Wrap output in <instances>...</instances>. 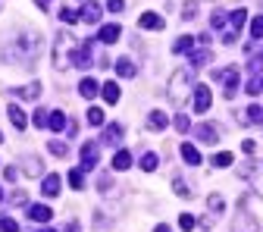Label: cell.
Instances as JSON below:
<instances>
[{"mask_svg":"<svg viewBox=\"0 0 263 232\" xmlns=\"http://www.w3.org/2000/svg\"><path fill=\"white\" fill-rule=\"evenodd\" d=\"M0 201H4V188H0Z\"/></svg>","mask_w":263,"mask_h":232,"instance_id":"cell-54","label":"cell"},{"mask_svg":"<svg viewBox=\"0 0 263 232\" xmlns=\"http://www.w3.org/2000/svg\"><path fill=\"white\" fill-rule=\"evenodd\" d=\"M260 31H263L260 16H254V19H251V38H254V41H260Z\"/></svg>","mask_w":263,"mask_h":232,"instance_id":"cell-44","label":"cell"},{"mask_svg":"<svg viewBox=\"0 0 263 232\" xmlns=\"http://www.w3.org/2000/svg\"><path fill=\"white\" fill-rule=\"evenodd\" d=\"M113 69H116V76H122V79H135V73H138V69H135V63H132L128 57H119Z\"/></svg>","mask_w":263,"mask_h":232,"instance_id":"cell-15","label":"cell"},{"mask_svg":"<svg viewBox=\"0 0 263 232\" xmlns=\"http://www.w3.org/2000/svg\"><path fill=\"white\" fill-rule=\"evenodd\" d=\"M182 157H185L188 167H197V163H201V151H197L194 145H182Z\"/></svg>","mask_w":263,"mask_h":232,"instance_id":"cell-24","label":"cell"},{"mask_svg":"<svg viewBox=\"0 0 263 232\" xmlns=\"http://www.w3.org/2000/svg\"><path fill=\"white\" fill-rule=\"evenodd\" d=\"M28 217L35 220V223H50V207H44V204H28Z\"/></svg>","mask_w":263,"mask_h":232,"instance_id":"cell-19","label":"cell"},{"mask_svg":"<svg viewBox=\"0 0 263 232\" xmlns=\"http://www.w3.org/2000/svg\"><path fill=\"white\" fill-rule=\"evenodd\" d=\"M0 232H19V223L13 217H0Z\"/></svg>","mask_w":263,"mask_h":232,"instance_id":"cell-36","label":"cell"},{"mask_svg":"<svg viewBox=\"0 0 263 232\" xmlns=\"http://www.w3.org/2000/svg\"><path fill=\"white\" fill-rule=\"evenodd\" d=\"M66 122H69V116H66L63 110H50V113H47V129L63 132V129H66Z\"/></svg>","mask_w":263,"mask_h":232,"instance_id":"cell-18","label":"cell"},{"mask_svg":"<svg viewBox=\"0 0 263 232\" xmlns=\"http://www.w3.org/2000/svg\"><path fill=\"white\" fill-rule=\"evenodd\" d=\"M4 179H7V182H16V179H19V170H16V167H7V170H4Z\"/></svg>","mask_w":263,"mask_h":232,"instance_id":"cell-48","label":"cell"},{"mask_svg":"<svg viewBox=\"0 0 263 232\" xmlns=\"http://www.w3.org/2000/svg\"><path fill=\"white\" fill-rule=\"evenodd\" d=\"M163 25H166V19L157 16V13H141L138 16V28H147V31H160Z\"/></svg>","mask_w":263,"mask_h":232,"instance_id":"cell-13","label":"cell"},{"mask_svg":"<svg viewBox=\"0 0 263 232\" xmlns=\"http://www.w3.org/2000/svg\"><path fill=\"white\" fill-rule=\"evenodd\" d=\"M101 94H104V101H107V104H116L119 97H122V91H119V85H116V82L101 85Z\"/></svg>","mask_w":263,"mask_h":232,"instance_id":"cell-21","label":"cell"},{"mask_svg":"<svg viewBox=\"0 0 263 232\" xmlns=\"http://www.w3.org/2000/svg\"><path fill=\"white\" fill-rule=\"evenodd\" d=\"M63 232H82V226H79V220H69V226H66Z\"/></svg>","mask_w":263,"mask_h":232,"instance_id":"cell-49","label":"cell"},{"mask_svg":"<svg viewBox=\"0 0 263 232\" xmlns=\"http://www.w3.org/2000/svg\"><path fill=\"white\" fill-rule=\"evenodd\" d=\"M147 129H154V132L166 129V113H163V110H154V113L147 116Z\"/></svg>","mask_w":263,"mask_h":232,"instance_id":"cell-25","label":"cell"},{"mask_svg":"<svg viewBox=\"0 0 263 232\" xmlns=\"http://www.w3.org/2000/svg\"><path fill=\"white\" fill-rule=\"evenodd\" d=\"M173 191H176L179 198H188V194H191V191H188V185H185V179H179V176L173 179Z\"/></svg>","mask_w":263,"mask_h":232,"instance_id":"cell-39","label":"cell"},{"mask_svg":"<svg viewBox=\"0 0 263 232\" xmlns=\"http://www.w3.org/2000/svg\"><path fill=\"white\" fill-rule=\"evenodd\" d=\"M72 50H76V38L66 35V31H60V35L53 38V66L57 69H66V66H69Z\"/></svg>","mask_w":263,"mask_h":232,"instance_id":"cell-3","label":"cell"},{"mask_svg":"<svg viewBox=\"0 0 263 232\" xmlns=\"http://www.w3.org/2000/svg\"><path fill=\"white\" fill-rule=\"evenodd\" d=\"M41 194H44V198H57V194H60V176H57V173L44 176V182H41Z\"/></svg>","mask_w":263,"mask_h":232,"instance_id":"cell-16","label":"cell"},{"mask_svg":"<svg viewBox=\"0 0 263 232\" xmlns=\"http://www.w3.org/2000/svg\"><path fill=\"white\" fill-rule=\"evenodd\" d=\"M176 129L182 132V135H185V132H191V119L188 116H176Z\"/></svg>","mask_w":263,"mask_h":232,"instance_id":"cell-46","label":"cell"},{"mask_svg":"<svg viewBox=\"0 0 263 232\" xmlns=\"http://www.w3.org/2000/svg\"><path fill=\"white\" fill-rule=\"evenodd\" d=\"M119 35H122L119 22H107V25H101V31H97V41H104V44H116V41H119Z\"/></svg>","mask_w":263,"mask_h":232,"instance_id":"cell-10","label":"cell"},{"mask_svg":"<svg viewBox=\"0 0 263 232\" xmlns=\"http://www.w3.org/2000/svg\"><path fill=\"white\" fill-rule=\"evenodd\" d=\"M38 232H53V229H38Z\"/></svg>","mask_w":263,"mask_h":232,"instance_id":"cell-53","label":"cell"},{"mask_svg":"<svg viewBox=\"0 0 263 232\" xmlns=\"http://www.w3.org/2000/svg\"><path fill=\"white\" fill-rule=\"evenodd\" d=\"M194 226H197V220H194L191 213H182V217H179V229H185V232H191Z\"/></svg>","mask_w":263,"mask_h":232,"instance_id":"cell-40","label":"cell"},{"mask_svg":"<svg viewBox=\"0 0 263 232\" xmlns=\"http://www.w3.org/2000/svg\"><path fill=\"white\" fill-rule=\"evenodd\" d=\"M213 79H222V94L235 97L238 94V82H241V69L229 66V69H213Z\"/></svg>","mask_w":263,"mask_h":232,"instance_id":"cell-4","label":"cell"},{"mask_svg":"<svg viewBox=\"0 0 263 232\" xmlns=\"http://www.w3.org/2000/svg\"><path fill=\"white\" fill-rule=\"evenodd\" d=\"M101 4H94V0H88V4L82 7V13H79V19H85L88 25H97V22H101Z\"/></svg>","mask_w":263,"mask_h":232,"instance_id":"cell-12","label":"cell"},{"mask_svg":"<svg viewBox=\"0 0 263 232\" xmlns=\"http://www.w3.org/2000/svg\"><path fill=\"white\" fill-rule=\"evenodd\" d=\"M241 148H245L248 154H257V141H241Z\"/></svg>","mask_w":263,"mask_h":232,"instance_id":"cell-50","label":"cell"},{"mask_svg":"<svg viewBox=\"0 0 263 232\" xmlns=\"http://www.w3.org/2000/svg\"><path fill=\"white\" fill-rule=\"evenodd\" d=\"M22 167H25V173H28V176H41V167H44V163H41L38 157H31V154H28V157L22 160Z\"/></svg>","mask_w":263,"mask_h":232,"instance_id":"cell-26","label":"cell"},{"mask_svg":"<svg viewBox=\"0 0 263 232\" xmlns=\"http://www.w3.org/2000/svg\"><path fill=\"white\" fill-rule=\"evenodd\" d=\"M10 204H13V207H28V194H25V191H13V194H10Z\"/></svg>","mask_w":263,"mask_h":232,"instance_id":"cell-35","label":"cell"},{"mask_svg":"<svg viewBox=\"0 0 263 232\" xmlns=\"http://www.w3.org/2000/svg\"><path fill=\"white\" fill-rule=\"evenodd\" d=\"M248 94L257 97L260 94V73H251V82H248Z\"/></svg>","mask_w":263,"mask_h":232,"instance_id":"cell-38","label":"cell"},{"mask_svg":"<svg viewBox=\"0 0 263 232\" xmlns=\"http://www.w3.org/2000/svg\"><path fill=\"white\" fill-rule=\"evenodd\" d=\"M191 47H194V38L182 35V38H176V44H173V53H188Z\"/></svg>","mask_w":263,"mask_h":232,"instance_id":"cell-29","label":"cell"},{"mask_svg":"<svg viewBox=\"0 0 263 232\" xmlns=\"http://www.w3.org/2000/svg\"><path fill=\"white\" fill-rule=\"evenodd\" d=\"M194 138L201 141V145H216L219 141V129L216 126H197L194 129Z\"/></svg>","mask_w":263,"mask_h":232,"instance_id":"cell-11","label":"cell"},{"mask_svg":"<svg viewBox=\"0 0 263 232\" xmlns=\"http://www.w3.org/2000/svg\"><path fill=\"white\" fill-rule=\"evenodd\" d=\"M128 167H132V154H128L125 148H119V151L113 154V170L122 173V170H128Z\"/></svg>","mask_w":263,"mask_h":232,"instance_id":"cell-20","label":"cell"},{"mask_svg":"<svg viewBox=\"0 0 263 232\" xmlns=\"http://www.w3.org/2000/svg\"><path fill=\"white\" fill-rule=\"evenodd\" d=\"M47 148H50L53 157H69V145L66 141H47Z\"/></svg>","mask_w":263,"mask_h":232,"instance_id":"cell-32","label":"cell"},{"mask_svg":"<svg viewBox=\"0 0 263 232\" xmlns=\"http://www.w3.org/2000/svg\"><path fill=\"white\" fill-rule=\"evenodd\" d=\"M210 104H213L210 88H207V85H197V88H194V113H207Z\"/></svg>","mask_w":263,"mask_h":232,"instance_id":"cell-8","label":"cell"},{"mask_svg":"<svg viewBox=\"0 0 263 232\" xmlns=\"http://www.w3.org/2000/svg\"><path fill=\"white\" fill-rule=\"evenodd\" d=\"M35 4H38V7H41V10H47V7H50V4H53V0H35Z\"/></svg>","mask_w":263,"mask_h":232,"instance_id":"cell-51","label":"cell"},{"mask_svg":"<svg viewBox=\"0 0 263 232\" xmlns=\"http://www.w3.org/2000/svg\"><path fill=\"white\" fill-rule=\"evenodd\" d=\"M85 119H88V126H104V110H97V107H91V110L85 113Z\"/></svg>","mask_w":263,"mask_h":232,"instance_id":"cell-33","label":"cell"},{"mask_svg":"<svg viewBox=\"0 0 263 232\" xmlns=\"http://www.w3.org/2000/svg\"><path fill=\"white\" fill-rule=\"evenodd\" d=\"M197 16V4H194V0H188V4L182 7V19H194Z\"/></svg>","mask_w":263,"mask_h":232,"instance_id":"cell-42","label":"cell"},{"mask_svg":"<svg viewBox=\"0 0 263 232\" xmlns=\"http://www.w3.org/2000/svg\"><path fill=\"white\" fill-rule=\"evenodd\" d=\"M154 232H173V229H170V226H166V223H160V226H157V229H154Z\"/></svg>","mask_w":263,"mask_h":232,"instance_id":"cell-52","label":"cell"},{"mask_svg":"<svg viewBox=\"0 0 263 232\" xmlns=\"http://www.w3.org/2000/svg\"><path fill=\"white\" fill-rule=\"evenodd\" d=\"M166 91H170V101L176 107H182L185 97H188V91H191V69H176L170 76V88Z\"/></svg>","mask_w":263,"mask_h":232,"instance_id":"cell-2","label":"cell"},{"mask_svg":"<svg viewBox=\"0 0 263 232\" xmlns=\"http://www.w3.org/2000/svg\"><path fill=\"white\" fill-rule=\"evenodd\" d=\"M31 126H35V129H47V110L44 107H38L35 113H31Z\"/></svg>","mask_w":263,"mask_h":232,"instance_id":"cell-31","label":"cell"},{"mask_svg":"<svg viewBox=\"0 0 263 232\" xmlns=\"http://www.w3.org/2000/svg\"><path fill=\"white\" fill-rule=\"evenodd\" d=\"M79 94L82 97H88V101H91V97H97V94H101V85H97L91 76H85L82 82H79Z\"/></svg>","mask_w":263,"mask_h":232,"instance_id":"cell-17","label":"cell"},{"mask_svg":"<svg viewBox=\"0 0 263 232\" xmlns=\"http://www.w3.org/2000/svg\"><path fill=\"white\" fill-rule=\"evenodd\" d=\"M245 116H248V122H251V126H257V122H260V107H257V104H251Z\"/></svg>","mask_w":263,"mask_h":232,"instance_id":"cell-43","label":"cell"},{"mask_svg":"<svg viewBox=\"0 0 263 232\" xmlns=\"http://www.w3.org/2000/svg\"><path fill=\"white\" fill-rule=\"evenodd\" d=\"M107 10L110 13H122L125 10V0H107Z\"/></svg>","mask_w":263,"mask_h":232,"instance_id":"cell-47","label":"cell"},{"mask_svg":"<svg viewBox=\"0 0 263 232\" xmlns=\"http://www.w3.org/2000/svg\"><path fill=\"white\" fill-rule=\"evenodd\" d=\"M69 185H72L76 191L85 188V176H82V170H69Z\"/></svg>","mask_w":263,"mask_h":232,"instance_id":"cell-34","label":"cell"},{"mask_svg":"<svg viewBox=\"0 0 263 232\" xmlns=\"http://www.w3.org/2000/svg\"><path fill=\"white\" fill-rule=\"evenodd\" d=\"M38 47H41V41H38V35L35 31H25V35L7 50V60H16V63H31L35 60V53H38Z\"/></svg>","mask_w":263,"mask_h":232,"instance_id":"cell-1","label":"cell"},{"mask_svg":"<svg viewBox=\"0 0 263 232\" xmlns=\"http://www.w3.org/2000/svg\"><path fill=\"white\" fill-rule=\"evenodd\" d=\"M60 19H63L66 25H72V22H79V13L69 10V7H63V10H60Z\"/></svg>","mask_w":263,"mask_h":232,"instance_id":"cell-37","label":"cell"},{"mask_svg":"<svg viewBox=\"0 0 263 232\" xmlns=\"http://www.w3.org/2000/svg\"><path fill=\"white\" fill-rule=\"evenodd\" d=\"M207 207H210V210L219 217V213L226 210V201H222V194H210V198H207Z\"/></svg>","mask_w":263,"mask_h":232,"instance_id":"cell-30","label":"cell"},{"mask_svg":"<svg viewBox=\"0 0 263 232\" xmlns=\"http://www.w3.org/2000/svg\"><path fill=\"white\" fill-rule=\"evenodd\" d=\"M16 94L22 97V101H35V97L41 94V82H28V85H22Z\"/></svg>","mask_w":263,"mask_h":232,"instance_id":"cell-22","label":"cell"},{"mask_svg":"<svg viewBox=\"0 0 263 232\" xmlns=\"http://www.w3.org/2000/svg\"><path fill=\"white\" fill-rule=\"evenodd\" d=\"M97 188H101L104 194H113V182H110V176H101V179H97Z\"/></svg>","mask_w":263,"mask_h":232,"instance_id":"cell-45","label":"cell"},{"mask_svg":"<svg viewBox=\"0 0 263 232\" xmlns=\"http://www.w3.org/2000/svg\"><path fill=\"white\" fill-rule=\"evenodd\" d=\"M232 160H235V157L229 154V151H219V154H213V160H210V163H213L216 170H222V167H232Z\"/></svg>","mask_w":263,"mask_h":232,"instance_id":"cell-28","label":"cell"},{"mask_svg":"<svg viewBox=\"0 0 263 232\" xmlns=\"http://www.w3.org/2000/svg\"><path fill=\"white\" fill-rule=\"evenodd\" d=\"M157 167H160V157H157V154H151V151L141 154V170H144V173H154Z\"/></svg>","mask_w":263,"mask_h":232,"instance_id":"cell-27","label":"cell"},{"mask_svg":"<svg viewBox=\"0 0 263 232\" xmlns=\"http://www.w3.org/2000/svg\"><path fill=\"white\" fill-rule=\"evenodd\" d=\"M232 232H260V217H254L245 207H238V217L232 223Z\"/></svg>","mask_w":263,"mask_h":232,"instance_id":"cell-5","label":"cell"},{"mask_svg":"<svg viewBox=\"0 0 263 232\" xmlns=\"http://www.w3.org/2000/svg\"><path fill=\"white\" fill-rule=\"evenodd\" d=\"M7 116H10V122H13V126H16V132H22V129H25V126H28V119H25V113H22V110H19V107H16V104H13V107H10V110H7Z\"/></svg>","mask_w":263,"mask_h":232,"instance_id":"cell-23","label":"cell"},{"mask_svg":"<svg viewBox=\"0 0 263 232\" xmlns=\"http://www.w3.org/2000/svg\"><path fill=\"white\" fill-rule=\"evenodd\" d=\"M210 63V50L207 47H201V50H188V69L194 73V69H201V66H207Z\"/></svg>","mask_w":263,"mask_h":232,"instance_id":"cell-14","label":"cell"},{"mask_svg":"<svg viewBox=\"0 0 263 232\" xmlns=\"http://www.w3.org/2000/svg\"><path fill=\"white\" fill-rule=\"evenodd\" d=\"M0 141H4V135H0Z\"/></svg>","mask_w":263,"mask_h":232,"instance_id":"cell-55","label":"cell"},{"mask_svg":"<svg viewBox=\"0 0 263 232\" xmlns=\"http://www.w3.org/2000/svg\"><path fill=\"white\" fill-rule=\"evenodd\" d=\"M91 50H94V44H91V41H82V44L72 50L69 66H76V69H88V66H91Z\"/></svg>","mask_w":263,"mask_h":232,"instance_id":"cell-6","label":"cell"},{"mask_svg":"<svg viewBox=\"0 0 263 232\" xmlns=\"http://www.w3.org/2000/svg\"><path fill=\"white\" fill-rule=\"evenodd\" d=\"M210 25H213V28H226V13H222V10H213Z\"/></svg>","mask_w":263,"mask_h":232,"instance_id":"cell-41","label":"cell"},{"mask_svg":"<svg viewBox=\"0 0 263 232\" xmlns=\"http://www.w3.org/2000/svg\"><path fill=\"white\" fill-rule=\"evenodd\" d=\"M122 141V126H116V122H104V135H101V141H97V145H110V148H116Z\"/></svg>","mask_w":263,"mask_h":232,"instance_id":"cell-9","label":"cell"},{"mask_svg":"<svg viewBox=\"0 0 263 232\" xmlns=\"http://www.w3.org/2000/svg\"><path fill=\"white\" fill-rule=\"evenodd\" d=\"M97 160H101V145H97V141H85L82 145V170L97 167Z\"/></svg>","mask_w":263,"mask_h":232,"instance_id":"cell-7","label":"cell"}]
</instances>
